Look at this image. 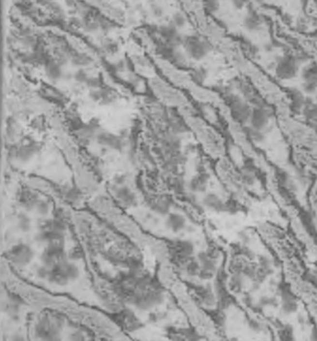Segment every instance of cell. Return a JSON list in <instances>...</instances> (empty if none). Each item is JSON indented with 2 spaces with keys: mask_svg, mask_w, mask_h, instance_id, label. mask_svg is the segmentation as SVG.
I'll return each mask as SVG.
<instances>
[{
  "mask_svg": "<svg viewBox=\"0 0 317 341\" xmlns=\"http://www.w3.org/2000/svg\"><path fill=\"white\" fill-rule=\"evenodd\" d=\"M182 46L188 55L196 61L204 59L211 50V47L207 41L196 35H190L183 38Z\"/></svg>",
  "mask_w": 317,
  "mask_h": 341,
  "instance_id": "6da1fadb",
  "label": "cell"
},
{
  "mask_svg": "<svg viewBox=\"0 0 317 341\" xmlns=\"http://www.w3.org/2000/svg\"><path fill=\"white\" fill-rule=\"evenodd\" d=\"M9 260L16 265L25 266L34 258V251L32 248L25 244L14 246L8 252Z\"/></svg>",
  "mask_w": 317,
  "mask_h": 341,
  "instance_id": "7a4b0ae2",
  "label": "cell"
},
{
  "mask_svg": "<svg viewBox=\"0 0 317 341\" xmlns=\"http://www.w3.org/2000/svg\"><path fill=\"white\" fill-rule=\"evenodd\" d=\"M297 62L291 56L283 57L276 66V75L283 80H288L293 78L297 73Z\"/></svg>",
  "mask_w": 317,
  "mask_h": 341,
  "instance_id": "3957f363",
  "label": "cell"
},
{
  "mask_svg": "<svg viewBox=\"0 0 317 341\" xmlns=\"http://www.w3.org/2000/svg\"><path fill=\"white\" fill-rule=\"evenodd\" d=\"M253 109L247 104L243 103L241 100H235L230 103V112L235 120L240 123H244L249 120L250 114H252Z\"/></svg>",
  "mask_w": 317,
  "mask_h": 341,
  "instance_id": "277c9868",
  "label": "cell"
},
{
  "mask_svg": "<svg viewBox=\"0 0 317 341\" xmlns=\"http://www.w3.org/2000/svg\"><path fill=\"white\" fill-rule=\"evenodd\" d=\"M172 251L179 261H189L194 252V246L188 241H178L174 244Z\"/></svg>",
  "mask_w": 317,
  "mask_h": 341,
  "instance_id": "5b68a950",
  "label": "cell"
},
{
  "mask_svg": "<svg viewBox=\"0 0 317 341\" xmlns=\"http://www.w3.org/2000/svg\"><path fill=\"white\" fill-rule=\"evenodd\" d=\"M248 121L254 130L260 131L268 125L269 115L265 110L261 108H256V109H253Z\"/></svg>",
  "mask_w": 317,
  "mask_h": 341,
  "instance_id": "8992f818",
  "label": "cell"
},
{
  "mask_svg": "<svg viewBox=\"0 0 317 341\" xmlns=\"http://www.w3.org/2000/svg\"><path fill=\"white\" fill-rule=\"evenodd\" d=\"M166 226L171 232L175 233L180 232L186 227V218L180 214L171 213L166 217Z\"/></svg>",
  "mask_w": 317,
  "mask_h": 341,
  "instance_id": "52a82bcc",
  "label": "cell"
},
{
  "mask_svg": "<svg viewBox=\"0 0 317 341\" xmlns=\"http://www.w3.org/2000/svg\"><path fill=\"white\" fill-rule=\"evenodd\" d=\"M36 241L42 244H52L56 242H63L64 241V232H57L55 230H47V231H40L36 235Z\"/></svg>",
  "mask_w": 317,
  "mask_h": 341,
  "instance_id": "ba28073f",
  "label": "cell"
},
{
  "mask_svg": "<svg viewBox=\"0 0 317 341\" xmlns=\"http://www.w3.org/2000/svg\"><path fill=\"white\" fill-rule=\"evenodd\" d=\"M160 32L164 39H166V41L169 43V45L175 47L179 44H182V39L178 32V28L175 27L173 24L162 27Z\"/></svg>",
  "mask_w": 317,
  "mask_h": 341,
  "instance_id": "9c48e42d",
  "label": "cell"
},
{
  "mask_svg": "<svg viewBox=\"0 0 317 341\" xmlns=\"http://www.w3.org/2000/svg\"><path fill=\"white\" fill-rule=\"evenodd\" d=\"M97 141L100 145L114 150H120L122 147V141L117 136L110 133H101L97 137Z\"/></svg>",
  "mask_w": 317,
  "mask_h": 341,
  "instance_id": "30bf717a",
  "label": "cell"
},
{
  "mask_svg": "<svg viewBox=\"0 0 317 341\" xmlns=\"http://www.w3.org/2000/svg\"><path fill=\"white\" fill-rule=\"evenodd\" d=\"M204 206L209 209L210 211L212 212H224L226 211V204L224 202L221 200L220 197H218L214 194H209L205 196L203 200Z\"/></svg>",
  "mask_w": 317,
  "mask_h": 341,
  "instance_id": "8fae6325",
  "label": "cell"
},
{
  "mask_svg": "<svg viewBox=\"0 0 317 341\" xmlns=\"http://www.w3.org/2000/svg\"><path fill=\"white\" fill-rule=\"evenodd\" d=\"M44 66H45L46 75L49 79L56 81L62 77V75H63L62 68L58 62H56L52 59H48L46 61V63L44 64Z\"/></svg>",
  "mask_w": 317,
  "mask_h": 341,
  "instance_id": "7c38bea8",
  "label": "cell"
},
{
  "mask_svg": "<svg viewBox=\"0 0 317 341\" xmlns=\"http://www.w3.org/2000/svg\"><path fill=\"white\" fill-rule=\"evenodd\" d=\"M39 201L40 200L38 199L37 195L30 191H23V193L20 195V198H19L21 207L27 211L35 209Z\"/></svg>",
  "mask_w": 317,
  "mask_h": 341,
  "instance_id": "4fadbf2b",
  "label": "cell"
},
{
  "mask_svg": "<svg viewBox=\"0 0 317 341\" xmlns=\"http://www.w3.org/2000/svg\"><path fill=\"white\" fill-rule=\"evenodd\" d=\"M117 198L121 202V203L125 207H131L136 202V197L133 194L128 187L121 186L117 192Z\"/></svg>",
  "mask_w": 317,
  "mask_h": 341,
  "instance_id": "5bb4252c",
  "label": "cell"
},
{
  "mask_svg": "<svg viewBox=\"0 0 317 341\" xmlns=\"http://www.w3.org/2000/svg\"><path fill=\"white\" fill-rule=\"evenodd\" d=\"M208 180L206 177L199 175L195 177L190 183V189L195 193H204L207 189Z\"/></svg>",
  "mask_w": 317,
  "mask_h": 341,
  "instance_id": "9a60e30c",
  "label": "cell"
},
{
  "mask_svg": "<svg viewBox=\"0 0 317 341\" xmlns=\"http://www.w3.org/2000/svg\"><path fill=\"white\" fill-rule=\"evenodd\" d=\"M34 147H32L30 145L28 146H22L20 149L16 152V158H17L21 162H28L33 155H34Z\"/></svg>",
  "mask_w": 317,
  "mask_h": 341,
  "instance_id": "2e32d148",
  "label": "cell"
},
{
  "mask_svg": "<svg viewBox=\"0 0 317 341\" xmlns=\"http://www.w3.org/2000/svg\"><path fill=\"white\" fill-rule=\"evenodd\" d=\"M71 62L76 67H86L92 63V58L85 53H76L71 56Z\"/></svg>",
  "mask_w": 317,
  "mask_h": 341,
  "instance_id": "e0dca14e",
  "label": "cell"
},
{
  "mask_svg": "<svg viewBox=\"0 0 317 341\" xmlns=\"http://www.w3.org/2000/svg\"><path fill=\"white\" fill-rule=\"evenodd\" d=\"M17 226L22 232H29L32 227L30 217L24 213L19 214L17 217Z\"/></svg>",
  "mask_w": 317,
  "mask_h": 341,
  "instance_id": "ac0fdd59",
  "label": "cell"
},
{
  "mask_svg": "<svg viewBox=\"0 0 317 341\" xmlns=\"http://www.w3.org/2000/svg\"><path fill=\"white\" fill-rule=\"evenodd\" d=\"M63 264H64V268H65L66 274H67L70 281L77 279L78 277H79V268H78V266L75 264L69 263L67 261H65Z\"/></svg>",
  "mask_w": 317,
  "mask_h": 341,
  "instance_id": "d6986e66",
  "label": "cell"
},
{
  "mask_svg": "<svg viewBox=\"0 0 317 341\" xmlns=\"http://www.w3.org/2000/svg\"><path fill=\"white\" fill-rule=\"evenodd\" d=\"M244 26H245L246 29H248L250 31L257 30L258 28V26H259V20L257 17V15L248 14L245 17V19H244Z\"/></svg>",
  "mask_w": 317,
  "mask_h": 341,
  "instance_id": "ffe728a7",
  "label": "cell"
},
{
  "mask_svg": "<svg viewBox=\"0 0 317 341\" xmlns=\"http://www.w3.org/2000/svg\"><path fill=\"white\" fill-rule=\"evenodd\" d=\"M186 269L190 276H198L199 270H201V264L196 261L189 260L186 264Z\"/></svg>",
  "mask_w": 317,
  "mask_h": 341,
  "instance_id": "44dd1931",
  "label": "cell"
},
{
  "mask_svg": "<svg viewBox=\"0 0 317 341\" xmlns=\"http://www.w3.org/2000/svg\"><path fill=\"white\" fill-rule=\"evenodd\" d=\"M229 285H230V288L232 289V291L240 292L243 285V280H242V276L240 274H236L235 276H233V278L230 279Z\"/></svg>",
  "mask_w": 317,
  "mask_h": 341,
  "instance_id": "7402d4cb",
  "label": "cell"
},
{
  "mask_svg": "<svg viewBox=\"0 0 317 341\" xmlns=\"http://www.w3.org/2000/svg\"><path fill=\"white\" fill-rule=\"evenodd\" d=\"M35 210L37 211L38 215L42 216V217H45L49 214V211H50V204L48 202L46 201H39L38 203H37V206L35 208Z\"/></svg>",
  "mask_w": 317,
  "mask_h": 341,
  "instance_id": "603a6c76",
  "label": "cell"
},
{
  "mask_svg": "<svg viewBox=\"0 0 317 341\" xmlns=\"http://www.w3.org/2000/svg\"><path fill=\"white\" fill-rule=\"evenodd\" d=\"M153 209L155 212H157L159 214L166 215V214L169 213L170 206H169V203L166 202L165 201H159V202H155V206Z\"/></svg>",
  "mask_w": 317,
  "mask_h": 341,
  "instance_id": "cb8c5ba5",
  "label": "cell"
},
{
  "mask_svg": "<svg viewBox=\"0 0 317 341\" xmlns=\"http://www.w3.org/2000/svg\"><path fill=\"white\" fill-rule=\"evenodd\" d=\"M172 24L177 27V28H181L185 26L186 24V18H185V16H183L182 14L181 13H177L176 15H174L173 17V22Z\"/></svg>",
  "mask_w": 317,
  "mask_h": 341,
  "instance_id": "d4e9b609",
  "label": "cell"
},
{
  "mask_svg": "<svg viewBox=\"0 0 317 341\" xmlns=\"http://www.w3.org/2000/svg\"><path fill=\"white\" fill-rule=\"evenodd\" d=\"M279 339L281 341H294V338H293V335H292V330L288 329L287 327L285 328V329H282L279 332Z\"/></svg>",
  "mask_w": 317,
  "mask_h": 341,
  "instance_id": "484cf974",
  "label": "cell"
},
{
  "mask_svg": "<svg viewBox=\"0 0 317 341\" xmlns=\"http://www.w3.org/2000/svg\"><path fill=\"white\" fill-rule=\"evenodd\" d=\"M306 116L310 120L317 123V106L311 105L306 109Z\"/></svg>",
  "mask_w": 317,
  "mask_h": 341,
  "instance_id": "4316f807",
  "label": "cell"
},
{
  "mask_svg": "<svg viewBox=\"0 0 317 341\" xmlns=\"http://www.w3.org/2000/svg\"><path fill=\"white\" fill-rule=\"evenodd\" d=\"M219 0H205V6L210 12H214L219 8Z\"/></svg>",
  "mask_w": 317,
  "mask_h": 341,
  "instance_id": "83f0119b",
  "label": "cell"
},
{
  "mask_svg": "<svg viewBox=\"0 0 317 341\" xmlns=\"http://www.w3.org/2000/svg\"><path fill=\"white\" fill-rule=\"evenodd\" d=\"M49 272H50V267L46 265H42L37 269V276L41 279H47L49 277Z\"/></svg>",
  "mask_w": 317,
  "mask_h": 341,
  "instance_id": "f1b7e54d",
  "label": "cell"
},
{
  "mask_svg": "<svg viewBox=\"0 0 317 341\" xmlns=\"http://www.w3.org/2000/svg\"><path fill=\"white\" fill-rule=\"evenodd\" d=\"M89 77L87 75V73L84 71V70H79L76 72L75 74V80L77 82H80V83H86L88 81Z\"/></svg>",
  "mask_w": 317,
  "mask_h": 341,
  "instance_id": "f546056e",
  "label": "cell"
},
{
  "mask_svg": "<svg viewBox=\"0 0 317 341\" xmlns=\"http://www.w3.org/2000/svg\"><path fill=\"white\" fill-rule=\"evenodd\" d=\"M86 84L88 85V86H89L92 90L98 89V88L100 87V85H101V84H100V81H99L97 78H89L88 81L86 82Z\"/></svg>",
  "mask_w": 317,
  "mask_h": 341,
  "instance_id": "4dcf8cb0",
  "label": "cell"
},
{
  "mask_svg": "<svg viewBox=\"0 0 317 341\" xmlns=\"http://www.w3.org/2000/svg\"><path fill=\"white\" fill-rule=\"evenodd\" d=\"M79 195H80V194H79L76 190H71V191H69V193L67 194V197H68L69 201L75 202V201H77V200L79 199Z\"/></svg>",
  "mask_w": 317,
  "mask_h": 341,
  "instance_id": "1f68e13d",
  "label": "cell"
},
{
  "mask_svg": "<svg viewBox=\"0 0 317 341\" xmlns=\"http://www.w3.org/2000/svg\"><path fill=\"white\" fill-rule=\"evenodd\" d=\"M231 1L237 8H242L245 5L247 0H231Z\"/></svg>",
  "mask_w": 317,
  "mask_h": 341,
  "instance_id": "d6a6232c",
  "label": "cell"
},
{
  "mask_svg": "<svg viewBox=\"0 0 317 341\" xmlns=\"http://www.w3.org/2000/svg\"><path fill=\"white\" fill-rule=\"evenodd\" d=\"M38 1L41 3V4H49V3H51L53 0H38Z\"/></svg>",
  "mask_w": 317,
  "mask_h": 341,
  "instance_id": "836d02e7",
  "label": "cell"
},
{
  "mask_svg": "<svg viewBox=\"0 0 317 341\" xmlns=\"http://www.w3.org/2000/svg\"><path fill=\"white\" fill-rule=\"evenodd\" d=\"M311 340L312 341H317V332H313L311 335Z\"/></svg>",
  "mask_w": 317,
  "mask_h": 341,
  "instance_id": "e575fe53",
  "label": "cell"
}]
</instances>
